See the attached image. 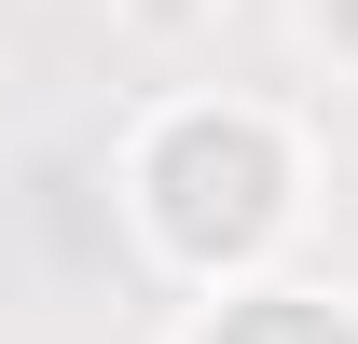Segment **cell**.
I'll list each match as a JSON object with an SVG mask.
<instances>
[{
    "label": "cell",
    "mask_w": 358,
    "mask_h": 344,
    "mask_svg": "<svg viewBox=\"0 0 358 344\" xmlns=\"http://www.w3.org/2000/svg\"><path fill=\"white\" fill-rule=\"evenodd\" d=\"M152 193H166L179 248H248L275 220V138L262 124H179L166 166H152Z\"/></svg>",
    "instance_id": "6da1fadb"
},
{
    "label": "cell",
    "mask_w": 358,
    "mask_h": 344,
    "mask_svg": "<svg viewBox=\"0 0 358 344\" xmlns=\"http://www.w3.org/2000/svg\"><path fill=\"white\" fill-rule=\"evenodd\" d=\"M221 344H345V331H331L317 303H248V317H234Z\"/></svg>",
    "instance_id": "7a4b0ae2"
},
{
    "label": "cell",
    "mask_w": 358,
    "mask_h": 344,
    "mask_svg": "<svg viewBox=\"0 0 358 344\" xmlns=\"http://www.w3.org/2000/svg\"><path fill=\"white\" fill-rule=\"evenodd\" d=\"M345 28H358V0H345Z\"/></svg>",
    "instance_id": "3957f363"
}]
</instances>
